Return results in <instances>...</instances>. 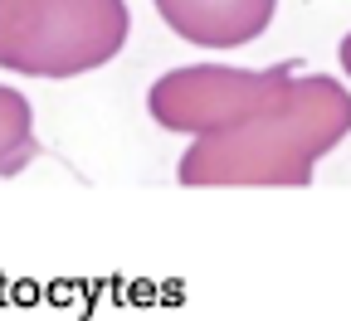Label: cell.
I'll list each match as a JSON object with an SVG mask.
<instances>
[{
	"instance_id": "6da1fadb",
	"label": "cell",
	"mask_w": 351,
	"mask_h": 321,
	"mask_svg": "<svg viewBox=\"0 0 351 321\" xmlns=\"http://www.w3.org/2000/svg\"><path fill=\"white\" fill-rule=\"evenodd\" d=\"M351 136V93L327 73H298L293 98L186 146L181 185H313V166Z\"/></svg>"
},
{
	"instance_id": "7a4b0ae2",
	"label": "cell",
	"mask_w": 351,
	"mask_h": 321,
	"mask_svg": "<svg viewBox=\"0 0 351 321\" xmlns=\"http://www.w3.org/2000/svg\"><path fill=\"white\" fill-rule=\"evenodd\" d=\"M132 34L127 0H0V68L78 78L112 64Z\"/></svg>"
},
{
	"instance_id": "3957f363",
	"label": "cell",
	"mask_w": 351,
	"mask_h": 321,
	"mask_svg": "<svg viewBox=\"0 0 351 321\" xmlns=\"http://www.w3.org/2000/svg\"><path fill=\"white\" fill-rule=\"evenodd\" d=\"M293 88H298L293 64H278V68L191 64V68H171L152 83L147 112L166 131L205 136V131H225V127H239L258 112L283 107L293 98Z\"/></svg>"
},
{
	"instance_id": "277c9868",
	"label": "cell",
	"mask_w": 351,
	"mask_h": 321,
	"mask_svg": "<svg viewBox=\"0 0 351 321\" xmlns=\"http://www.w3.org/2000/svg\"><path fill=\"white\" fill-rule=\"evenodd\" d=\"M171 34L200 49H239L274 25L278 0H156Z\"/></svg>"
},
{
	"instance_id": "5b68a950",
	"label": "cell",
	"mask_w": 351,
	"mask_h": 321,
	"mask_svg": "<svg viewBox=\"0 0 351 321\" xmlns=\"http://www.w3.org/2000/svg\"><path fill=\"white\" fill-rule=\"evenodd\" d=\"M34 161V107L25 93L0 83V175H15Z\"/></svg>"
},
{
	"instance_id": "8992f818",
	"label": "cell",
	"mask_w": 351,
	"mask_h": 321,
	"mask_svg": "<svg viewBox=\"0 0 351 321\" xmlns=\"http://www.w3.org/2000/svg\"><path fill=\"white\" fill-rule=\"evenodd\" d=\"M337 54H341V68H346V78H351V34H341V49H337Z\"/></svg>"
}]
</instances>
